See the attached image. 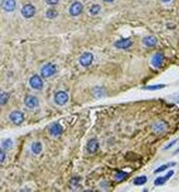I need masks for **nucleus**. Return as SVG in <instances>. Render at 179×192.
<instances>
[{
    "label": "nucleus",
    "instance_id": "f257e3e1",
    "mask_svg": "<svg viewBox=\"0 0 179 192\" xmlns=\"http://www.w3.org/2000/svg\"><path fill=\"white\" fill-rule=\"evenodd\" d=\"M57 73V68L54 64L51 63H48V64H45L41 69V76L43 78H49L51 76H54L55 74Z\"/></svg>",
    "mask_w": 179,
    "mask_h": 192
},
{
    "label": "nucleus",
    "instance_id": "f03ea898",
    "mask_svg": "<svg viewBox=\"0 0 179 192\" xmlns=\"http://www.w3.org/2000/svg\"><path fill=\"white\" fill-rule=\"evenodd\" d=\"M9 120H10L13 124H15V125H20V124H22V123H23V121H24L23 112L17 111V110L12 111V112L9 114Z\"/></svg>",
    "mask_w": 179,
    "mask_h": 192
},
{
    "label": "nucleus",
    "instance_id": "7ed1b4c3",
    "mask_svg": "<svg viewBox=\"0 0 179 192\" xmlns=\"http://www.w3.org/2000/svg\"><path fill=\"white\" fill-rule=\"evenodd\" d=\"M68 100H69V96L65 91H58V92L55 93L54 101L58 106H65L68 102Z\"/></svg>",
    "mask_w": 179,
    "mask_h": 192
},
{
    "label": "nucleus",
    "instance_id": "20e7f679",
    "mask_svg": "<svg viewBox=\"0 0 179 192\" xmlns=\"http://www.w3.org/2000/svg\"><path fill=\"white\" fill-rule=\"evenodd\" d=\"M30 86L35 90H41L44 87V82L41 77H39V75H33L30 78Z\"/></svg>",
    "mask_w": 179,
    "mask_h": 192
},
{
    "label": "nucleus",
    "instance_id": "39448f33",
    "mask_svg": "<svg viewBox=\"0 0 179 192\" xmlns=\"http://www.w3.org/2000/svg\"><path fill=\"white\" fill-rule=\"evenodd\" d=\"M21 13L25 19H30V18H33V17L35 16V13H36V9H35V7L33 5L27 3V5L23 6V8H22V10H21Z\"/></svg>",
    "mask_w": 179,
    "mask_h": 192
},
{
    "label": "nucleus",
    "instance_id": "423d86ee",
    "mask_svg": "<svg viewBox=\"0 0 179 192\" xmlns=\"http://www.w3.org/2000/svg\"><path fill=\"white\" fill-rule=\"evenodd\" d=\"M164 60H165L164 54L161 53V52H157V53H155L154 55H153L152 60H151V64H152V66L154 67V68H159V67H162V65H163Z\"/></svg>",
    "mask_w": 179,
    "mask_h": 192
},
{
    "label": "nucleus",
    "instance_id": "0eeeda50",
    "mask_svg": "<svg viewBox=\"0 0 179 192\" xmlns=\"http://www.w3.org/2000/svg\"><path fill=\"white\" fill-rule=\"evenodd\" d=\"M94 57H93V54L90 53V52H85V53H83L82 55L80 56V60H79V62H80V65L83 67H89L90 65L92 64V62H93Z\"/></svg>",
    "mask_w": 179,
    "mask_h": 192
},
{
    "label": "nucleus",
    "instance_id": "6e6552de",
    "mask_svg": "<svg viewBox=\"0 0 179 192\" xmlns=\"http://www.w3.org/2000/svg\"><path fill=\"white\" fill-rule=\"evenodd\" d=\"M83 11V5L79 1L73 3L69 8V13L72 17H78L79 14H81V12Z\"/></svg>",
    "mask_w": 179,
    "mask_h": 192
},
{
    "label": "nucleus",
    "instance_id": "1a4fd4ad",
    "mask_svg": "<svg viewBox=\"0 0 179 192\" xmlns=\"http://www.w3.org/2000/svg\"><path fill=\"white\" fill-rule=\"evenodd\" d=\"M24 104L30 109H35L39 106V101L35 96H26L24 98Z\"/></svg>",
    "mask_w": 179,
    "mask_h": 192
},
{
    "label": "nucleus",
    "instance_id": "9d476101",
    "mask_svg": "<svg viewBox=\"0 0 179 192\" xmlns=\"http://www.w3.org/2000/svg\"><path fill=\"white\" fill-rule=\"evenodd\" d=\"M1 7L4 11L7 12H12L15 10L17 7V3L15 0H2L1 1Z\"/></svg>",
    "mask_w": 179,
    "mask_h": 192
},
{
    "label": "nucleus",
    "instance_id": "9b49d317",
    "mask_svg": "<svg viewBox=\"0 0 179 192\" xmlns=\"http://www.w3.org/2000/svg\"><path fill=\"white\" fill-rule=\"evenodd\" d=\"M62 132H63V128L59 123H54L49 126V133L51 136L58 137L62 134Z\"/></svg>",
    "mask_w": 179,
    "mask_h": 192
},
{
    "label": "nucleus",
    "instance_id": "f8f14e48",
    "mask_svg": "<svg viewBox=\"0 0 179 192\" xmlns=\"http://www.w3.org/2000/svg\"><path fill=\"white\" fill-rule=\"evenodd\" d=\"M131 46H132V41L130 39H121V40L117 41L115 43V47L121 49H127Z\"/></svg>",
    "mask_w": 179,
    "mask_h": 192
},
{
    "label": "nucleus",
    "instance_id": "ddd939ff",
    "mask_svg": "<svg viewBox=\"0 0 179 192\" xmlns=\"http://www.w3.org/2000/svg\"><path fill=\"white\" fill-rule=\"evenodd\" d=\"M152 127H153V131H154L156 134H161V133H164L166 130H167V124H166L164 121L156 122V123L153 124Z\"/></svg>",
    "mask_w": 179,
    "mask_h": 192
},
{
    "label": "nucleus",
    "instance_id": "4468645a",
    "mask_svg": "<svg viewBox=\"0 0 179 192\" xmlns=\"http://www.w3.org/2000/svg\"><path fill=\"white\" fill-rule=\"evenodd\" d=\"M98 148H99V144H98L97 139L93 138V139H91V141H89V143H87V152H89L90 154L96 153L98 150Z\"/></svg>",
    "mask_w": 179,
    "mask_h": 192
},
{
    "label": "nucleus",
    "instance_id": "2eb2a0df",
    "mask_svg": "<svg viewBox=\"0 0 179 192\" xmlns=\"http://www.w3.org/2000/svg\"><path fill=\"white\" fill-rule=\"evenodd\" d=\"M172 174H174V171H172V170H170V171L167 172V174H166L164 177H157V178L155 179V181H154V184L157 185V187H158V185H163L164 183H165L166 181H167L168 179H169L170 177L172 176Z\"/></svg>",
    "mask_w": 179,
    "mask_h": 192
},
{
    "label": "nucleus",
    "instance_id": "dca6fc26",
    "mask_svg": "<svg viewBox=\"0 0 179 192\" xmlns=\"http://www.w3.org/2000/svg\"><path fill=\"white\" fill-rule=\"evenodd\" d=\"M142 42H143V44L145 45L146 47H153L157 44V39L153 35H148L143 39Z\"/></svg>",
    "mask_w": 179,
    "mask_h": 192
},
{
    "label": "nucleus",
    "instance_id": "f3484780",
    "mask_svg": "<svg viewBox=\"0 0 179 192\" xmlns=\"http://www.w3.org/2000/svg\"><path fill=\"white\" fill-rule=\"evenodd\" d=\"M41 149H43V146H41V144L39 143V142H34V143L32 144V146H31V150H32V153L35 155L41 154Z\"/></svg>",
    "mask_w": 179,
    "mask_h": 192
},
{
    "label": "nucleus",
    "instance_id": "a211bd4d",
    "mask_svg": "<svg viewBox=\"0 0 179 192\" xmlns=\"http://www.w3.org/2000/svg\"><path fill=\"white\" fill-rule=\"evenodd\" d=\"M146 181H148V178H146L145 176H139L134 179L133 182H134L135 185H142V184H144Z\"/></svg>",
    "mask_w": 179,
    "mask_h": 192
},
{
    "label": "nucleus",
    "instance_id": "6ab92c4d",
    "mask_svg": "<svg viewBox=\"0 0 179 192\" xmlns=\"http://www.w3.org/2000/svg\"><path fill=\"white\" fill-rule=\"evenodd\" d=\"M1 145H2V148L3 149H11L12 148V146H13V142L11 141V139H3L2 141V143H1Z\"/></svg>",
    "mask_w": 179,
    "mask_h": 192
},
{
    "label": "nucleus",
    "instance_id": "aec40b11",
    "mask_svg": "<svg viewBox=\"0 0 179 192\" xmlns=\"http://www.w3.org/2000/svg\"><path fill=\"white\" fill-rule=\"evenodd\" d=\"M127 178H128V174L124 172V171H118L117 174H115V179H116V180H118V181H122V180H124V179H127Z\"/></svg>",
    "mask_w": 179,
    "mask_h": 192
},
{
    "label": "nucleus",
    "instance_id": "412c9836",
    "mask_svg": "<svg viewBox=\"0 0 179 192\" xmlns=\"http://www.w3.org/2000/svg\"><path fill=\"white\" fill-rule=\"evenodd\" d=\"M100 9H102V8H100L99 5H93L90 8V13H91L92 16H96V14L100 11Z\"/></svg>",
    "mask_w": 179,
    "mask_h": 192
},
{
    "label": "nucleus",
    "instance_id": "4be33fe9",
    "mask_svg": "<svg viewBox=\"0 0 179 192\" xmlns=\"http://www.w3.org/2000/svg\"><path fill=\"white\" fill-rule=\"evenodd\" d=\"M57 17H58V12L55 9H49L46 12V18H48V19H55V18H57Z\"/></svg>",
    "mask_w": 179,
    "mask_h": 192
},
{
    "label": "nucleus",
    "instance_id": "5701e85b",
    "mask_svg": "<svg viewBox=\"0 0 179 192\" xmlns=\"http://www.w3.org/2000/svg\"><path fill=\"white\" fill-rule=\"evenodd\" d=\"M165 88V85H155V86H144L143 89L145 90H158V89Z\"/></svg>",
    "mask_w": 179,
    "mask_h": 192
},
{
    "label": "nucleus",
    "instance_id": "b1692460",
    "mask_svg": "<svg viewBox=\"0 0 179 192\" xmlns=\"http://www.w3.org/2000/svg\"><path fill=\"white\" fill-rule=\"evenodd\" d=\"M8 100H9V93L1 92V106H4L8 102Z\"/></svg>",
    "mask_w": 179,
    "mask_h": 192
},
{
    "label": "nucleus",
    "instance_id": "393cba45",
    "mask_svg": "<svg viewBox=\"0 0 179 192\" xmlns=\"http://www.w3.org/2000/svg\"><path fill=\"white\" fill-rule=\"evenodd\" d=\"M170 163H168V165H163L162 167H159V168H157L156 170H155V174H158V172H162V171H164V170H166L168 168V166H169Z\"/></svg>",
    "mask_w": 179,
    "mask_h": 192
},
{
    "label": "nucleus",
    "instance_id": "a878e982",
    "mask_svg": "<svg viewBox=\"0 0 179 192\" xmlns=\"http://www.w3.org/2000/svg\"><path fill=\"white\" fill-rule=\"evenodd\" d=\"M80 181V177H75V178H72L71 180H70V184H72V185H76L78 184V182Z\"/></svg>",
    "mask_w": 179,
    "mask_h": 192
},
{
    "label": "nucleus",
    "instance_id": "bb28decb",
    "mask_svg": "<svg viewBox=\"0 0 179 192\" xmlns=\"http://www.w3.org/2000/svg\"><path fill=\"white\" fill-rule=\"evenodd\" d=\"M46 3H47L48 5L55 6V5H57V3H59V0H46Z\"/></svg>",
    "mask_w": 179,
    "mask_h": 192
},
{
    "label": "nucleus",
    "instance_id": "cd10ccee",
    "mask_svg": "<svg viewBox=\"0 0 179 192\" xmlns=\"http://www.w3.org/2000/svg\"><path fill=\"white\" fill-rule=\"evenodd\" d=\"M176 142H177V141H172V143H169V144H168V145H166L164 149H168V148H170V147H172V146H174L175 144H176Z\"/></svg>",
    "mask_w": 179,
    "mask_h": 192
},
{
    "label": "nucleus",
    "instance_id": "c85d7f7f",
    "mask_svg": "<svg viewBox=\"0 0 179 192\" xmlns=\"http://www.w3.org/2000/svg\"><path fill=\"white\" fill-rule=\"evenodd\" d=\"M1 163H3L4 161V159H6V154H4V150H3V148L1 149Z\"/></svg>",
    "mask_w": 179,
    "mask_h": 192
},
{
    "label": "nucleus",
    "instance_id": "c756f323",
    "mask_svg": "<svg viewBox=\"0 0 179 192\" xmlns=\"http://www.w3.org/2000/svg\"><path fill=\"white\" fill-rule=\"evenodd\" d=\"M104 1H105V3H113L114 0H104Z\"/></svg>",
    "mask_w": 179,
    "mask_h": 192
},
{
    "label": "nucleus",
    "instance_id": "7c9ffc66",
    "mask_svg": "<svg viewBox=\"0 0 179 192\" xmlns=\"http://www.w3.org/2000/svg\"><path fill=\"white\" fill-rule=\"evenodd\" d=\"M161 1H163V3H169L170 0H161Z\"/></svg>",
    "mask_w": 179,
    "mask_h": 192
},
{
    "label": "nucleus",
    "instance_id": "2f4dec72",
    "mask_svg": "<svg viewBox=\"0 0 179 192\" xmlns=\"http://www.w3.org/2000/svg\"><path fill=\"white\" fill-rule=\"evenodd\" d=\"M177 153H179V149H178V150H176V154H177Z\"/></svg>",
    "mask_w": 179,
    "mask_h": 192
}]
</instances>
